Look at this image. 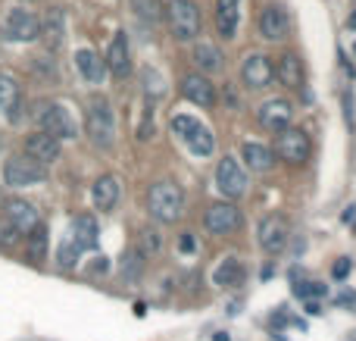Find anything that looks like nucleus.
<instances>
[{"label":"nucleus","mask_w":356,"mask_h":341,"mask_svg":"<svg viewBox=\"0 0 356 341\" xmlns=\"http://www.w3.org/2000/svg\"><path fill=\"white\" fill-rule=\"evenodd\" d=\"M147 210H150V216H154L156 223H163V225L178 223V219H181V213H184V194H181V188H178L175 182H169V179L150 185V191H147Z\"/></svg>","instance_id":"obj_1"},{"label":"nucleus","mask_w":356,"mask_h":341,"mask_svg":"<svg viewBox=\"0 0 356 341\" xmlns=\"http://www.w3.org/2000/svg\"><path fill=\"white\" fill-rule=\"evenodd\" d=\"M88 138L97 148H113L116 138V119H113V106L106 97H91L88 100Z\"/></svg>","instance_id":"obj_2"},{"label":"nucleus","mask_w":356,"mask_h":341,"mask_svg":"<svg viewBox=\"0 0 356 341\" xmlns=\"http://www.w3.org/2000/svg\"><path fill=\"white\" fill-rule=\"evenodd\" d=\"M172 132L188 144L191 154L197 157H213V148H216V138L207 125L200 122L197 116H188V113H178L172 119Z\"/></svg>","instance_id":"obj_3"},{"label":"nucleus","mask_w":356,"mask_h":341,"mask_svg":"<svg viewBox=\"0 0 356 341\" xmlns=\"http://www.w3.org/2000/svg\"><path fill=\"white\" fill-rule=\"evenodd\" d=\"M0 35L6 41H16V44H29L41 35V19L35 16L31 10H22V6H13L10 13L3 16V25H0Z\"/></svg>","instance_id":"obj_4"},{"label":"nucleus","mask_w":356,"mask_h":341,"mask_svg":"<svg viewBox=\"0 0 356 341\" xmlns=\"http://www.w3.org/2000/svg\"><path fill=\"white\" fill-rule=\"evenodd\" d=\"M169 29L178 41H194L200 35V10L191 0H169Z\"/></svg>","instance_id":"obj_5"},{"label":"nucleus","mask_w":356,"mask_h":341,"mask_svg":"<svg viewBox=\"0 0 356 341\" xmlns=\"http://www.w3.org/2000/svg\"><path fill=\"white\" fill-rule=\"evenodd\" d=\"M44 179H47V169L38 160H31L29 154L10 157V160L3 163V182L10 188H31V185H41Z\"/></svg>","instance_id":"obj_6"},{"label":"nucleus","mask_w":356,"mask_h":341,"mask_svg":"<svg viewBox=\"0 0 356 341\" xmlns=\"http://www.w3.org/2000/svg\"><path fill=\"white\" fill-rule=\"evenodd\" d=\"M38 129L54 135L56 141H66V138H75V119L69 116V110L63 104H41L35 110Z\"/></svg>","instance_id":"obj_7"},{"label":"nucleus","mask_w":356,"mask_h":341,"mask_svg":"<svg viewBox=\"0 0 356 341\" xmlns=\"http://www.w3.org/2000/svg\"><path fill=\"white\" fill-rule=\"evenodd\" d=\"M275 154L282 157L284 163H294V166L307 163V157H309V138H307V132L284 125L282 135H278V141H275Z\"/></svg>","instance_id":"obj_8"},{"label":"nucleus","mask_w":356,"mask_h":341,"mask_svg":"<svg viewBox=\"0 0 356 341\" xmlns=\"http://www.w3.org/2000/svg\"><path fill=\"white\" fill-rule=\"evenodd\" d=\"M216 182H219V191L225 198H244L247 194V173L241 169V163L234 157H222L219 169H216Z\"/></svg>","instance_id":"obj_9"},{"label":"nucleus","mask_w":356,"mask_h":341,"mask_svg":"<svg viewBox=\"0 0 356 341\" xmlns=\"http://www.w3.org/2000/svg\"><path fill=\"white\" fill-rule=\"evenodd\" d=\"M288 232H291L288 219L278 216V213H272V216H266L263 223H259L257 241H259V248H263V251H269V254H278V251L288 244Z\"/></svg>","instance_id":"obj_10"},{"label":"nucleus","mask_w":356,"mask_h":341,"mask_svg":"<svg viewBox=\"0 0 356 341\" xmlns=\"http://www.w3.org/2000/svg\"><path fill=\"white\" fill-rule=\"evenodd\" d=\"M241 223H244V216H241V210L232 204H213L203 213V225H207L213 235H228V232L241 229Z\"/></svg>","instance_id":"obj_11"},{"label":"nucleus","mask_w":356,"mask_h":341,"mask_svg":"<svg viewBox=\"0 0 356 341\" xmlns=\"http://www.w3.org/2000/svg\"><path fill=\"white\" fill-rule=\"evenodd\" d=\"M69 241L79 251H94L100 244L97 219H94L91 213H79V216L72 219V229H69Z\"/></svg>","instance_id":"obj_12"},{"label":"nucleus","mask_w":356,"mask_h":341,"mask_svg":"<svg viewBox=\"0 0 356 341\" xmlns=\"http://www.w3.org/2000/svg\"><path fill=\"white\" fill-rule=\"evenodd\" d=\"M25 154L31 160H38L41 166H50V163L60 160V141L54 135H47V132H35V135L25 138Z\"/></svg>","instance_id":"obj_13"},{"label":"nucleus","mask_w":356,"mask_h":341,"mask_svg":"<svg viewBox=\"0 0 356 341\" xmlns=\"http://www.w3.org/2000/svg\"><path fill=\"white\" fill-rule=\"evenodd\" d=\"M241 75H244V85L266 88V85H272V79H275V66H272V60L266 54H250L244 60Z\"/></svg>","instance_id":"obj_14"},{"label":"nucleus","mask_w":356,"mask_h":341,"mask_svg":"<svg viewBox=\"0 0 356 341\" xmlns=\"http://www.w3.org/2000/svg\"><path fill=\"white\" fill-rule=\"evenodd\" d=\"M181 94L191 100V104H197V106H213L216 104L213 81H209L207 75H200V72L184 75V79H181Z\"/></svg>","instance_id":"obj_15"},{"label":"nucleus","mask_w":356,"mask_h":341,"mask_svg":"<svg viewBox=\"0 0 356 341\" xmlns=\"http://www.w3.org/2000/svg\"><path fill=\"white\" fill-rule=\"evenodd\" d=\"M119 198H122V185H119L116 175H100V179L94 182L91 200H94V207H97V210L113 213V210H116V204H119Z\"/></svg>","instance_id":"obj_16"},{"label":"nucleus","mask_w":356,"mask_h":341,"mask_svg":"<svg viewBox=\"0 0 356 341\" xmlns=\"http://www.w3.org/2000/svg\"><path fill=\"white\" fill-rule=\"evenodd\" d=\"M106 69H110L116 79H125L131 72V54H129V38L119 31L116 38L110 41V50H106Z\"/></svg>","instance_id":"obj_17"},{"label":"nucleus","mask_w":356,"mask_h":341,"mask_svg":"<svg viewBox=\"0 0 356 341\" xmlns=\"http://www.w3.org/2000/svg\"><path fill=\"white\" fill-rule=\"evenodd\" d=\"M288 13L282 10V6H266L263 13H259V35L266 38V41H282L284 35H288Z\"/></svg>","instance_id":"obj_18"},{"label":"nucleus","mask_w":356,"mask_h":341,"mask_svg":"<svg viewBox=\"0 0 356 341\" xmlns=\"http://www.w3.org/2000/svg\"><path fill=\"white\" fill-rule=\"evenodd\" d=\"M259 122L266 125V129L272 132H282L284 125H291V116H294V106L288 104V100H266L263 106H259Z\"/></svg>","instance_id":"obj_19"},{"label":"nucleus","mask_w":356,"mask_h":341,"mask_svg":"<svg viewBox=\"0 0 356 341\" xmlns=\"http://www.w3.org/2000/svg\"><path fill=\"white\" fill-rule=\"evenodd\" d=\"M238 22H241V0H216V29H219V35L225 41L238 35Z\"/></svg>","instance_id":"obj_20"},{"label":"nucleus","mask_w":356,"mask_h":341,"mask_svg":"<svg viewBox=\"0 0 356 341\" xmlns=\"http://www.w3.org/2000/svg\"><path fill=\"white\" fill-rule=\"evenodd\" d=\"M6 219L16 225L22 235H29L41 219H38V210L29 204V200H6Z\"/></svg>","instance_id":"obj_21"},{"label":"nucleus","mask_w":356,"mask_h":341,"mask_svg":"<svg viewBox=\"0 0 356 341\" xmlns=\"http://www.w3.org/2000/svg\"><path fill=\"white\" fill-rule=\"evenodd\" d=\"M75 69H79V72H81V79H85V81H91V85H97V81H104L106 63L100 60V56L94 54L91 47H85V50H79V54H75Z\"/></svg>","instance_id":"obj_22"},{"label":"nucleus","mask_w":356,"mask_h":341,"mask_svg":"<svg viewBox=\"0 0 356 341\" xmlns=\"http://www.w3.org/2000/svg\"><path fill=\"white\" fill-rule=\"evenodd\" d=\"M244 276H247V269H244V263L238 260V257H225V260L216 267V273H213V282L219 288H238L241 282H244Z\"/></svg>","instance_id":"obj_23"},{"label":"nucleus","mask_w":356,"mask_h":341,"mask_svg":"<svg viewBox=\"0 0 356 341\" xmlns=\"http://www.w3.org/2000/svg\"><path fill=\"white\" fill-rule=\"evenodd\" d=\"M241 160H244L247 169H253V173H269V169L275 166V157H272V150L266 148V144H244Z\"/></svg>","instance_id":"obj_24"},{"label":"nucleus","mask_w":356,"mask_h":341,"mask_svg":"<svg viewBox=\"0 0 356 341\" xmlns=\"http://www.w3.org/2000/svg\"><path fill=\"white\" fill-rule=\"evenodd\" d=\"M275 79L282 81V85H288V88H300L303 85V63H300V56L284 54L282 60H278V66H275Z\"/></svg>","instance_id":"obj_25"},{"label":"nucleus","mask_w":356,"mask_h":341,"mask_svg":"<svg viewBox=\"0 0 356 341\" xmlns=\"http://www.w3.org/2000/svg\"><path fill=\"white\" fill-rule=\"evenodd\" d=\"M63 31H66V22H63V10H50L47 16H44L41 35H38V38H44V44H47L50 50H56V47L63 44Z\"/></svg>","instance_id":"obj_26"},{"label":"nucleus","mask_w":356,"mask_h":341,"mask_svg":"<svg viewBox=\"0 0 356 341\" xmlns=\"http://www.w3.org/2000/svg\"><path fill=\"white\" fill-rule=\"evenodd\" d=\"M194 63L200 72L213 75V72H222V66H225V60H222V50L216 47V44H197L194 47Z\"/></svg>","instance_id":"obj_27"},{"label":"nucleus","mask_w":356,"mask_h":341,"mask_svg":"<svg viewBox=\"0 0 356 341\" xmlns=\"http://www.w3.org/2000/svg\"><path fill=\"white\" fill-rule=\"evenodd\" d=\"M19 106V81L13 75L0 72V113H10Z\"/></svg>","instance_id":"obj_28"},{"label":"nucleus","mask_w":356,"mask_h":341,"mask_svg":"<svg viewBox=\"0 0 356 341\" xmlns=\"http://www.w3.org/2000/svg\"><path fill=\"white\" fill-rule=\"evenodd\" d=\"M44 251H47V229L38 223L35 229L29 232V257L38 263V260H44Z\"/></svg>","instance_id":"obj_29"},{"label":"nucleus","mask_w":356,"mask_h":341,"mask_svg":"<svg viewBox=\"0 0 356 341\" xmlns=\"http://www.w3.org/2000/svg\"><path fill=\"white\" fill-rule=\"evenodd\" d=\"M79 254H81V251L75 248L72 241H63L60 251H56V263H60V269H72L75 263H79Z\"/></svg>","instance_id":"obj_30"},{"label":"nucleus","mask_w":356,"mask_h":341,"mask_svg":"<svg viewBox=\"0 0 356 341\" xmlns=\"http://www.w3.org/2000/svg\"><path fill=\"white\" fill-rule=\"evenodd\" d=\"M141 79L147 81L144 85V91H147V97H163V91H166V85H163V75L154 72V69H144Z\"/></svg>","instance_id":"obj_31"},{"label":"nucleus","mask_w":356,"mask_h":341,"mask_svg":"<svg viewBox=\"0 0 356 341\" xmlns=\"http://www.w3.org/2000/svg\"><path fill=\"white\" fill-rule=\"evenodd\" d=\"M141 251L144 254H160L163 251V235L156 229H144L141 232Z\"/></svg>","instance_id":"obj_32"},{"label":"nucleus","mask_w":356,"mask_h":341,"mask_svg":"<svg viewBox=\"0 0 356 341\" xmlns=\"http://www.w3.org/2000/svg\"><path fill=\"white\" fill-rule=\"evenodd\" d=\"M19 235H22V232H19L10 219H6V216L0 219V248H13V244L19 241Z\"/></svg>","instance_id":"obj_33"},{"label":"nucleus","mask_w":356,"mask_h":341,"mask_svg":"<svg viewBox=\"0 0 356 341\" xmlns=\"http://www.w3.org/2000/svg\"><path fill=\"white\" fill-rule=\"evenodd\" d=\"M131 3H135L138 16H144L147 22H156V19H160V3H156V0H131Z\"/></svg>","instance_id":"obj_34"},{"label":"nucleus","mask_w":356,"mask_h":341,"mask_svg":"<svg viewBox=\"0 0 356 341\" xmlns=\"http://www.w3.org/2000/svg\"><path fill=\"white\" fill-rule=\"evenodd\" d=\"M294 294L297 298H322V294H325V285H322V282H297Z\"/></svg>","instance_id":"obj_35"},{"label":"nucleus","mask_w":356,"mask_h":341,"mask_svg":"<svg viewBox=\"0 0 356 341\" xmlns=\"http://www.w3.org/2000/svg\"><path fill=\"white\" fill-rule=\"evenodd\" d=\"M347 273H350V260H347V257H344V260H341V263H334V279H344Z\"/></svg>","instance_id":"obj_36"},{"label":"nucleus","mask_w":356,"mask_h":341,"mask_svg":"<svg viewBox=\"0 0 356 341\" xmlns=\"http://www.w3.org/2000/svg\"><path fill=\"white\" fill-rule=\"evenodd\" d=\"M178 244H181V251H194V238H191L188 232L181 235V241H178Z\"/></svg>","instance_id":"obj_37"}]
</instances>
